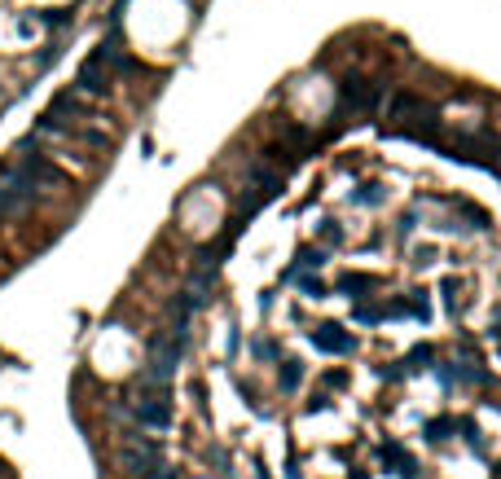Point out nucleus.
I'll return each instance as SVG.
<instances>
[{
	"label": "nucleus",
	"mask_w": 501,
	"mask_h": 479,
	"mask_svg": "<svg viewBox=\"0 0 501 479\" xmlns=\"http://www.w3.org/2000/svg\"><path fill=\"white\" fill-rule=\"evenodd\" d=\"M321 264H326V255H321L317 246H304L299 255H295V268H321Z\"/></svg>",
	"instance_id": "7"
},
{
	"label": "nucleus",
	"mask_w": 501,
	"mask_h": 479,
	"mask_svg": "<svg viewBox=\"0 0 501 479\" xmlns=\"http://www.w3.org/2000/svg\"><path fill=\"white\" fill-rule=\"evenodd\" d=\"M40 22H49V27H66V22H70V9H44Z\"/></svg>",
	"instance_id": "10"
},
{
	"label": "nucleus",
	"mask_w": 501,
	"mask_h": 479,
	"mask_svg": "<svg viewBox=\"0 0 501 479\" xmlns=\"http://www.w3.org/2000/svg\"><path fill=\"white\" fill-rule=\"evenodd\" d=\"M146 427H167L172 422V404H167V396H146V400H137V409H132Z\"/></svg>",
	"instance_id": "2"
},
{
	"label": "nucleus",
	"mask_w": 501,
	"mask_h": 479,
	"mask_svg": "<svg viewBox=\"0 0 501 479\" xmlns=\"http://www.w3.org/2000/svg\"><path fill=\"white\" fill-rule=\"evenodd\" d=\"M422 431H426V440H431V444H444L449 431H453V422H449V418H435V422H426Z\"/></svg>",
	"instance_id": "6"
},
{
	"label": "nucleus",
	"mask_w": 501,
	"mask_h": 479,
	"mask_svg": "<svg viewBox=\"0 0 501 479\" xmlns=\"http://www.w3.org/2000/svg\"><path fill=\"white\" fill-rule=\"evenodd\" d=\"M255 352H259V356H268V361H277V356H282L273 339H255Z\"/></svg>",
	"instance_id": "11"
},
{
	"label": "nucleus",
	"mask_w": 501,
	"mask_h": 479,
	"mask_svg": "<svg viewBox=\"0 0 501 479\" xmlns=\"http://www.w3.org/2000/svg\"><path fill=\"white\" fill-rule=\"evenodd\" d=\"M334 286H339V291H348V295H361V291H369V277H365V273H343Z\"/></svg>",
	"instance_id": "5"
},
{
	"label": "nucleus",
	"mask_w": 501,
	"mask_h": 479,
	"mask_svg": "<svg viewBox=\"0 0 501 479\" xmlns=\"http://www.w3.org/2000/svg\"><path fill=\"white\" fill-rule=\"evenodd\" d=\"M299 378H304V369H299V365L282 361V387H286V391H295V382H299Z\"/></svg>",
	"instance_id": "9"
},
{
	"label": "nucleus",
	"mask_w": 501,
	"mask_h": 479,
	"mask_svg": "<svg viewBox=\"0 0 501 479\" xmlns=\"http://www.w3.org/2000/svg\"><path fill=\"white\" fill-rule=\"evenodd\" d=\"M313 343L321 347V352H339V356H348V352H356V339L343 326H334V321H326V326H317L313 330Z\"/></svg>",
	"instance_id": "1"
},
{
	"label": "nucleus",
	"mask_w": 501,
	"mask_h": 479,
	"mask_svg": "<svg viewBox=\"0 0 501 479\" xmlns=\"http://www.w3.org/2000/svg\"><path fill=\"white\" fill-rule=\"evenodd\" d=\"M124 466L132 475H150L154 466H159V449H150V444H132V449H124Z\"/></svg>",
	"instance_id": "4"
},
{
	"label": "nucleus",
	"mask_w": 501,
	"mask_h": 479,
	"mask_svg": "<svg viewBox=\"0 0 501 479\" xmlns=\"http://www.w3.org/2000/svg\"><path fill=\"white\" fill-rule=\"evenodd\" d=\"M378 458H383V462L391 466V475H400V479H418V462H413L400 444H391V440H387V444L378 449Z\"/></svg>",
	"instance_id": "3"
},
{
	"label": "nucleus",
	"mask_w": 501,
	"mask_h": 479,
	"mask_svg": "<svg viewBox=\"0 0 501 479\" xmlns=\"http://www.w3.org/2000/svg\"><path fill=\"white\" fill-rule=\"evenodd\" d=\"M431 356H435L431 347H426V343H418L413 352H409V361H404V374H409V369H418V365H422V361H431Z\"/></svg>",
	"instance_id": "8"
},
{
	"label": "nucleus",
	"mask_w": 501,
	"mask_h": 479,
	"mask_svg": "<svg viewBox=\"0 0 501 479\" xmlns=\"http://www.w3.org/2000/svg\"><path fill=\"white\" fill-rule=\"evenodd\" d=\"M259 479H268V475H264V471H259Z\"/></svg>",
	"instance_id": "12"
}]
</instances>
